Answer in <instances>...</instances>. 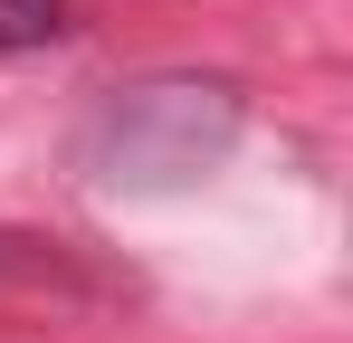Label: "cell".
I'll return each instance as SVG.
<instances>
[{"label": "cell", "instance_id": "3957f363", "mask_svg": "<svg viewBox=\"0 0 353 343\" xmlns=\"http://www.w3.org/2000/svg\"><path fill=\"white\" fill-rule=\"evenodd\" d=\"M0 277H19V286H58L67 258L48 248V238H0Z\"/></svg>", "mask_w": 353, "mask_h": 343}, {"label": "cell", "instance_id": "6da1fadb", "mask_svg": "<svg viewBox=\"0 0 353 343\" xmlns=\"http://www.w3.org/2000/svg\"><path fill=\"white\" fill-rule=\"evenodd\" d=\"M239 86L230 76H134L77 124V172L124 200H163L191 191L239 153Z\"/></svg>", "mask_w": 353, "mask_h": 343}, {"label": "cell", "instance_id": "7a4b0ae2", "mask_svg": "<svg viewBox=\"0 0 353 343\" xmlns=\"http://www.w3.org/2000/svg\"><path fill=\"white\" fill-rule=\"evenodd\" d=\"M67 39V0H0V57L58 48Z\"/></svg>", "mask_w": 353, "mask_h": 343}]
</instances>
